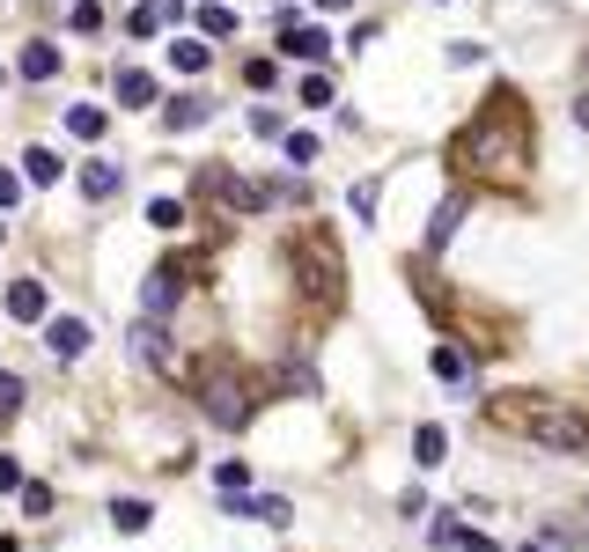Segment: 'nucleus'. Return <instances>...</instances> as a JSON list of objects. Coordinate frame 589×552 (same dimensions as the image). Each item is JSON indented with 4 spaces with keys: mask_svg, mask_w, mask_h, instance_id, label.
Segmentation results:
<instances>
[{
    "mask_svg": "<svg viewBox=\"0 0 589 552\" xmlns=\"http://www.w3.org/2000/svg\"><path fill=\"white\" fill-rule=\"evenodd\" d=\"M288 265H294V295H310L318 310H332L346 295V265H340V243L332 236H294V251H288Z\"/></svg>",
    "mask_w": 589,
    "mask_h": 552,
    "instance_id": "nucleus-1",
    "label": "nucleus"
},
{
    "mask_svg": "<svg viewBox=\"0 0 589 552\" xmlns=\"http://www.w3.org/2000/svg\"><path fill=\"white\" fill-rule=\"evenodd\" d=\"M523 434H531L538 450H553V456H575V450H589V412L538 398V406H523Z\"/></svg>",
    "mask_w": 589,
    "mask_h": 552,
    "instance_id": "nucleus-2",
    "label": "nucleus"
},
{
    "mask_svg": "<svg viewBox=\"0 0 589 552\" xmlns=\"http://www.w3.org/2000/svg\"><path fill=\"white\" fill-rule=\"evenodd\" d=\"M199 412H207L214 428H244V420H251V390L236 384L229 368H214V376L199 384Z\"/></svg>",
    "mask_w": 589,
    "mask_h": 552,
    "instance_id": "nucleus-3",
    "label": "nucleus"
},
{
    "mask_svg": "<svg viewBox=\"0 0 589 552\" xmlns=\"http://www.w3.org/2000/svg\"><path fill=\"white\" fill-rule=\"evenodd\" d=\"M214 177V199L221 207H236V214H258V207H273L280 192H266V185H244V177H229V169H207Z\"/></svg>",
    "mask_w": 589,
    "mask_h": 552,
    "instance_id": "nucleus-4",
    "label": "nucleus"
},
{
    "mask_svg": "<svg viewBox=\"0 0 589 552\" xmlns=\"http://www.w3.org/2000/svg\"><path fill=\"white\" fill-rule=\"evenodd\" d=\"M177 295H185V273H177V265H155V273H147V288H141V302H147V317H170Z\"/></svg>",
    "mask_w": 589,
    "mask_h": 552,
    "instance_id": "nucleus-5",
    "label": "nucleus"
},
{
    "mask_svg": "<svg viewBox=\"0 0 589 552\" xmlns=\"http://www.w3.org/2000/svg\"><path fill=\"white\" fill-rule=\"evenodd\" d=\"M133 354L147 361V368H170V332H163V317H141V324H133Z\"/></svg>",
    "mask_w": 589,
    "mask_h": 552,
    "instance_id": "nucleus-6",
    "label": "nucleus"
},
{
    "mask_svg": "<svg viewBox=\"0 0 589 552\" xmlns=\"http://www.w3.org/2000/svg\"><path fill=\"white\" fill-rule=\"evenodd\" d=\"M45 346H52L59 361L89 354V324H81V317H45Z\"/></svg>",
    "mask_w": 589,
    "mask_h": 552,
    "instance_id": "nucleus-7",
    "label": "nucleus"
},
{
    "mask_svg": "<svg viewBox=\"0 0 589 552\" xmlns=\"http://www.w3.org/2000/svg\"><path fill=\"white\" fill-rule=\"evenodd\" d=\"M280 37H288V52H294V59H324V52H332V37H324V30L294 23V15H280Z\"/></svg>",
    "mask_w": 589,
    "mask_h": 552,
    "instance_id": "nucleus-8",
    "label": "nucleus"
},
{
    "mask_svg": "<svg viewBox=\"0 0 589 552\" xmlns=\"http://www.w3.org/2000/svg\"><path fill=\"white\" fill-rule=\"evenodd\" d=\"M177 8H185V0H147V8H133V15H125V30H133V37H155V30L177 23Z\"/></svg>",
    "mask_w": 589,
    "mask_h": 552,
    "instance_id": "nucleus-9",
    "label": "nucleus"
},
{
    "mask_svg": "<svg viewBox=\"0 0 589 552\" xmlns=\"http://www.w3.org/2000/svg\"><path fill=\"white\" fill-rule=\"evenodd\" d=\"M8 317H15V324H45V288H37V280H15V288H8Z\"/></svg>",
    "mask_w": 589,
    "mask_h": 552,
    "instance_id": "nucleus-10",
    "label": "nucleus"
},
{
    "mask_svg": "<svg viewBox=\"0 0 589 552\" xmlns=\"http://www.w3.org/2000/svg\"><path fill=\"white\" fill-rule=\"evenodd\" d=\"M52 74H59V45H52V37H30L23 45V81H52Z\"/></svg>",
    "mask_w": 589,
    "mask_h": 552,
    "instance_id": "nucleus-11",
    "label": "nucleus"
},
{
    "mask_svg": "<svg viewBox=\"0 0 589 552\" xmlns=\"http://www.w3.org/2000/svg\"><path fill=\"white\" fill-rule=\"evenodd\" d=\"M119 103H125V111H147V103H155V74H147V67H125L119 74Z\"/></svg>",
    "mask_w": 589,
    "mask_h": 552,
    "instance_id": "nucleus-12",
    "label": "nucleus"
},
{
    "mask_svg": "<svg viewBox=\"0 0 589 552\" xmlns=\"http://www.w3.org/2000/svg\"><path fill=\"white\" fill-rule=\"evenodd\" d=\"M163 125H170V133H192V125H207V97H170V103H163Z\"/></svg>",
    "mask_w": 589,
    "mask_h": 552,
    "instance_id": "nucleus-13",
    "label": "nucleus"
},
{
    "mask_svg": "<svg viewBox=\"0 0 589 552\" xmlns=\"http://www.w3.org/2000/svg\"><path fill=\"white\" fill-rule=\"evenodd\" d=\"M67 169H59V155L52 147H23V185H59Z\"/></svg>",
    "mask_w": 589,
    "mask_h": 552,
    "instance_id": "nucleus-14",
    "label": "nucleus"
},
{
    "mask_svg": "<svg viewBox=\"0 0 589 552\" xmlns=\"http://www.w3.org/2000/svg\"><path fill=\"white\" fill-rule=\"evenodd\" d=\"M170 67H177V74H207V67H214L207 37H177V45H170Z\"/></svg>",
    "mask_w": 589,
    "mask_h": 552,
    "instance_id": "nucleus-15",
    "label": "nucleus"
},
{
    "mask_svg": "<svg viewBox=\"0 0 589 552\" xmlns=\"http://www.w3.org/2000/svg\"><path fill=\"white\" fill-rule=\"evenodd\" d=\"M457 221H465V199H442L435 221H427V251H442V243L457 236Z\"/></svg>",
    "mask_w": 589,
    "mask_h": 552,
    "instance_id": "nucleus-16",
    "label": "nucleus"
},
{
    "mask_svg": "<svg viewBox=\"0 0 589 552\" xmlns=\"http://www.w3.org/2000/svg\"><path fill=\"white\" fill-rule=\"evenodd\" d=\"M74 177H81V192H89V199H111V192H119V169H111V163H81Z\"/></svg>",
    "mask_w": 589,
    "mask_h": 552,
    "instance_id": "nucleus-17",
    "label": "nucleus"
},
{
    "mask_svg": "<svg viewBox=\"0 0 589 552\" xmlns=\"http://www.w3.org/2000/svg\"><path fill=\"white\" fill-rule=\"evenodd\" d=\"M103 125H111V119H103L97 103H74V111H67V133H74V141H103Z\"/></svg>",
    "mask_w": 589,
    "mask_h": 552,
    "instance_id": "nucleus-18",
    "label": "nucleus"
},
{
    "mask_svg": "<svg viewBox=\"0 0 589 552\" xmlns=\"http://www.w3.org/2000/svg\"><path fill=\"white\" fill-rule=\"evenodd\" d=\"M111 523H119L125 538H133V530H147V523H155V508H147V501H111Z\"/></svg>",
    "mask_w": 589,
    "mask_h": 552,
    "instance_id": "nucleus-19",
    "label": "nucleus"
},
{
    "mask_svg": "<svg viewBox=\"0 0 589 552\" xmlns=\"http://www.w3.org/2000/svg\"><path fill=\"white\" fill-rule=\"evenodd\" d=\"M199 30H207V37H236V8L207 0V8H199Z\"/></svg>",
    "mask_w": 589,
    "mask_h": 552,
    "instance_id": "nucleus-20",
    "label": "nucleus"
},
{
    "mask_svg": "<svg viewBox=\"0 0 589 552\" xmlns=\"http://www.w3.org/2000/svg\"><path fill=\"white\" fill-rule=\"evenodd\" d=\"M147 221H155V229H185V199H147Z\"/></svg>",
    "mask_w": 589,
    "mask_h": 552,
    "instance_id": "nucleus-21",
    "label": "nucleus"
},
{
    "mask_svg": "<svg viewBox=\"0 0 589 552\" xmlns=\"http://www.w3.org/2000/svg\"><path fill=\"white\" fill-rule=\"evenodd\" d=\"M214 486L229 494V501H236V494L251 486V464H236V456H229V464H214Z\"/></svg>",
    "mask_w": 589,
    "mask_h": 552,
    "instance_id": "nucleus-22",
    "label": "nucleus"
},
{
    "mask_svg": "<svg viewBox=\"0 0 589 552\" xmlns=\"http://www.w3.org/2000/svg\"><path fill=\"white\" fill-rule=\"evenodd\" d=\"M435 376H442V384H465L471 368H465V354H457V346H435Z\"/></svg>",
    "mask_w": 589,
    "mask_h": 552,
    "instance_id": "nucleus-23",
    "label": "nucleus"
},
{
    "mask_svg": "<svg viewBox=\"0 0 589 552\" xmlns=\"http://www.w3.org/2000/svg\"><path fill=\"white\" fill-rule=\"evenodd\" d=\"M413 450H420V464H442V450H449V434H442V428H420V434H413Z\"/></svg>",
    "mask_w": 589,
    "mask_h": 552,
    "instance_id": "nucleus-24",
    "label": "nucleus"
},
{
    "mask_svg": "<svg viewBox=\"0 0 589 552\" xmlns=\"http://www.w3.org/2000/svg\"><path fill=\"white\" fill-rule=\"evenodd\" d=\"M346 207H354V221H376V185H368V177H362V185L346 192Z\"/></svg>",
    "mask_w": 589,
    "mask_h": 552,
    "instance_id": "nucleus-25",
    "label": "nucleus"
},
{
    "mask_svg": "<svg viewBox=\"0 0 589 552\" xmlns=\"http://www.w3.org/2000/svg\"><path fill=\"white\" fill-rule=\"evenodd\" d=\"M251 133H258V141H288V125H280V111H251Z\"/></svg>",
    "mask_w": 589,
    "mask_h": 552,
    "instance_id": "nucleus-26",
    "label": "nucleus"
},
{
    "mask_svg": "<svg viewBox=\"0 0 589 552\" xmlns=\"http://www.w3.org/2000/svg\"><path fill=\"white\" fill-rule=\"evenodd\" d=\"M280 147H288V163H318V133H288Z\"/></svg>",
    "mask_w": 589,
    "mask_h": 552,
    "instance_id": "nucleus-27",
    "label": "nucleus"
},
{
    "mask_svg": "<svg viewBox=\"0 0 589 552\" xmlns=\"http://www.w3.org/2000/svg\"><path fill=\"white\" fill-rule=\"evenodd\" d=\"M15 406H23V376H8V368H0V420H8Z\"/></svg>",
    "mask_w": 589,
    "mask_h": 552,
    "instance_id": "nucleus-28",
    "label": "nucleus"
},
{
    "mask_svg": "<svg viewBox=\"0 0 589 552\" xmlns=\"http://www.w3.org/2000/svg\"><path fill=\"white\" fill-rule=\"evenodd\" d=\"M23 516H52V486H37V479L23 486Z\"/></svg>",
    "mask_w": 589,
    "mask_h": 552,
    "instance_id": "nucleus-29",
    "label": "nucleus"
},
{
    "mask_svg": "<svg viewBox=\"0 0 589 552\" xmlns=\"http://www.w3.org/2000/svg\"><path fill=\"white\" fill-rule=\"evenodd\" d=\"M302 103H310V111H324V103H332V81H324V74H310V81H302Z\"/></svg>",
    "mask_w": 589,
    "mask_h": 552,
    "instance_id": "nucleus-30",
    "label": "nucleus"
},
{
    "mask_svg": "<svg viewBox=\"0 0 589 552\" xmlns=\"http://www.w3.org/2000/svg\"><path fill=\"white\" fill-rule=\"evenodd\" d=\"M15 199H23V169H0V214H8Z\"/></svg>",
    "mask_w": 589,
    "mask_h": 552,
    "instance_id": "nucleus-31",
    "label": "nucleus"
},
{
    "mask_svg": "<svg viewBox=\"0 0 589 552\" xmlns=\"http://www.w3.org/2000/svg\"><path fill=\"white\" fill-rule=\"evenodd\" d=\"M244 81H251V89H273V81H280V67H273V59H251Z\"/></svg>",
    "mask_w": 589,
    "mask_h": 552,
    "instance_id": "nucleus-32",
    "label": "nucleus"
},
{
    "mask_svg": "<svg viewBox=\"0 0 589 552\" xmlns=\"http://www.w3.org/2000/svg\"><path fill=\"white\" fill-rule=\"evenodd\" d=\"M23 486H30L23 464H15V456H0V494H23Z\"/></svg>",
    "mask_w": 589,
    "mask_h": 552,
    "instance_id": "nucleus-33",
    "label": "nucleus"
},
{
    "mask_svg": "<svg viewBox=\"0 0 589 552\" xmlns=\"http://www.w3.org/2000/svg\"><path fill=\"white\" fill-rule=\"evenodd\" d=\"M575 125H582V133H589V89H582V97H575Z\"/></svg>",
    "mask_w": 589,
    "mask_h": 552,
    "instance_id": "nucleus-34",
    "label": "nucleus"
},
{
    "mask_svg": "<svg viewBox=\"0 0 589 552\" xmlns=\"http://www.w3.org/2000/svg\"><path fill=\"white\" fill-rule=\"evenodd\" d=\"M318 8H354V0H318Z\"/></svg>",
    "mask_w": 589,
    "mask_h": 552,
    "instance_id": "nucleus-35",
    "label": "nucleus"
},
{
    "mask_svg": "<svg viewBox=\"0 0 589 552\" xmlns=\"http://www.w3.org/2000/svg\"><path fill=\"white\" fill-rule=\"evenodd\" d=\"M523 552H545V545H523Z\"/></svg>",
    "mask_w": 589,
    "mask_h": 552,
    "instance_id": "nucleus-36",
    "label": "nucleus"
}]
</instances>
